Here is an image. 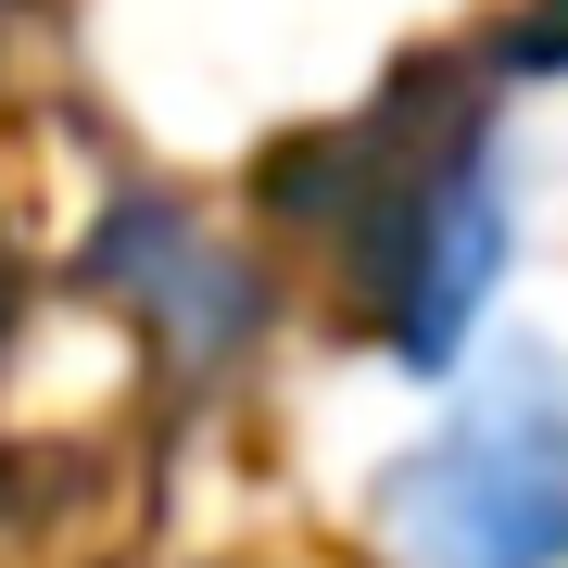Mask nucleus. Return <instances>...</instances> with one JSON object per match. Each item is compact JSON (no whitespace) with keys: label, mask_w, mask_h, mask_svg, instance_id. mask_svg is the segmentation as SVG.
I'll list each match as a JSON object with an SVG mask.
<instances>
[{"label":"nucleus","mask_w":568,"mask_h":568,"mask_svg":"<svg viewBox=\"0 0 568 568\" xmlns=\"http://www.w3.org/2000/svg\"><path fill=\"white\" fill-rule=\"evenodd\" d=\"M392 568H568V354L506 328L429 379L417 443L366 493Z\"/></svg>","instance_id":"obj_1"},{"label":"nucleus","mask_w":568,"mask_h":568,"mask_svg":"<svg viewBox=\"0 0 568 568\" xmlns=\"http://www.w3.org/2000/svg\"><path fill=\"white\" fill-rule=\"evenodd\" d=\"M506 265H518V164H506V140L429 152L405 178V203H392V227H379V342H392V366L417 392L493 328Z\"/></svg>","instance_id":"obj_2"},{"label":"nucleus","mask_w":568,"mask_h":568,"mask_svg":"<svg viewBox=\"0 0 568 568\" xmlns=\"http://www.w3.org/2000/svg\"><path fill=\"white\" fill-rule=\"evenodd\" d=\"M114 253H140V265H152L140 304L164 316V342H178V354H227V342L265 316L253 265H241V253H215L178 203H126V215H114Z\"/></svg>","instance_id":"obj_3"}]
</instances>
